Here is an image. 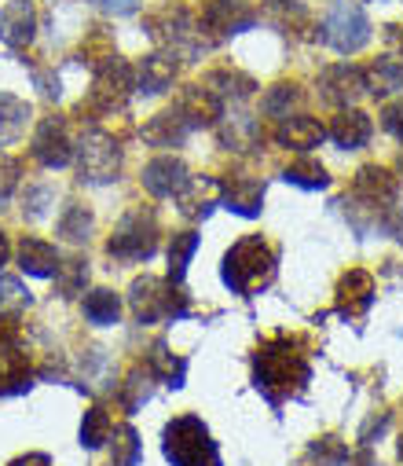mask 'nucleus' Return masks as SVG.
Returning a JSON list of instances; mask_svg holds the SVG:
<instances>
[{"label":"nucleus","instance_id":"1","mask_svg":"<svg viewBox=\"0 0 403 466\" xmlns=\"http://www.w3.org/2000/svg\"><path fill=\"white\" fill-rule=\"evenodd\" d=\"M312 379V368L301 353V341L297 338H267L260 349H257V357H253V386L272 400L276 408L290 397H297Z\"/></svg>","mask_w":403,"mask_h":466},{"label":"nucleus","instance_id":"2","mask_svg":"<svg viewBox=\"0 0 403 466\" xmlns=\"http://www.w3.org/2000/svg\"><path fill=\"white\" fill-rule=\"evenodd\" d=\"M220 279L231 294L238 298H253L257 290H264L276 279V250L267 247L260 236H242L227 254H224V268Z\"/></svg>","mask_w":403,"mask_h":466},{"label":"nucleus","instance_id":"3","mask_svg":"<svg viewBox=\"0 0 403 466\" xmlns=\"http://www.w3.org/2000/svg\"><path fill=\"white\" fill-rule=\"evenodd\" d=\"M162 451H166V459L173 466H224L213 433L195 415H180V419H173L166 426Z\"/></svg>","mask_w":403,"mask_h":466},{"label":"nucleus","instance_id":"4","mask_svg":"<svg viewBox=\"0 0 403 466\" xmlns=\"http://www.w3.org/2000/svg\"><path fill=\"white\" fill-rule=\"evenodd\" d=\"M128 305L136 312L140 323H158V319H184L187 316V294L166 279L144 276V279H132L128 287Z\"/></svg>","mask_w":403,"mask_h":466},{"label":"nucleus","instance_id":"5","mask_svg":"<svg viewBox=\"0 0 403 466\" xmlns=\"http://www.w3.org/2000/svg\"><path fill=\"white\" fill-rule=\"evenodd\" d=\"M155 250H158V224L144 209L125 213L106 243V254L121 258V261H147V258H155Z\"/></svg>","mask_w":403,"mask_h":466},{"label":"nucleus","instance_id":"6","mask_svg":"<svg viewBox=\"0 0 403 466\" xmlns=\"http://www.w3.org/2000/svg\"><path fill=\"white\" fill-rule=\"evenodd\" d=\"M323 41L334 52L352 56L370 41V19L363 15L359 5H352V0H338V5L330 8V15L323 19Z\"/></svg>","mask_w":403,"mask_h":466},{"label":"nucleus","instance_id":"7","mask_svg":"<svg viewBox=\"0 0 403 466\" xmlns=\"http://www.w3.org/2000/svg\"><path fill=\"white\" fill-rule=\"evenodd\" d=\"M121 169V151L106 133H85L77 151V173L85 184H110Z\"/></svg>","mask_w":403,"mask_h":466},{"label":"nucleus","instance_id":"8","mask_svg":"<svg viewBox=\"0 0 403 466\" xmlns=\"http://www.w3.org/2000/svg\"><path fill=\"white\" fill-rule=\"evenodd\" d=\"M136 88V70H132L128 63H121L117 56L96 70V85H92V106L110 114V110H121L128 92Z\"/></svg>","mask_w":403,"mask_h":466},{"label":"nucleus","instance_id":"9","mask_svg":"<svg viewBox=\"0 0 403 466\" xmlns=\"http://www.w3.org/2000/svg\"><path fill=\"white\" fill-rule=\"evenodd\" d=\"M253 19L257 15H253V8L246 5V0H206L198 30H209V41H220V37L249 30Z\"/></svg>","mask_w":403,"mask_h":466},{"label":"nucleus","instance_id":"10","mask_svg":"<svg viewBox=\"0 0 403 466\" xmlns=\"http://www.w3.org/2000/svg\"><path fill=\"white\" fill-rule=\"evenodd\" d=\"M34 158L45 166V169H63L70 166L74 158V147H70V137H66V126L59 118H45L34 133Z\"/></svg>","mask_w":403,"mask_h":466},{"label":"nucleus","instance_id":"11","mask_svg":"<svg viewBox=\"0 0 403 466\" xmlns=\"http://www.w3.org/2000/svg\"><path fill=\"white\" fill-rule=\"evenodd\" d=\"M319 92H323V99L327 103H334V106H352L363 92H367V81H363V70H356V66H348V63H338V66H327L323 70V77H319Z\"/></svg>","mask_w":403,"mask_h":466},{"label":"nucleus","instance_id":"12","mask_svg":"<svg viewBox=\"0 0 403 466\" xmlns=\"http://www.w3.org/2000/svg\"><path fill=\"white\" fill-rule=\"evenodd\" d=\"M30 382V360L23 353V345L12 334H0V397L26 393Z\"/></svg>","mask_w":403,"mask_h":466},{"label":"nucleus","instance_id":"13","mask_svg":"<svg viewBox=\"0 0 403 466\" xmlns=\"http://www.w3.org/2000/svg\"><path fill=\"white\" fill-rule=\"evenodd\" d=\"M187 184H191V173H187V166H184L180 158H173V155H162V158L147 162V169H144V187H147L151 195H158V198H173V195H180Z\"/></svg>","mask_w":403,"mask_h":466},{"label":"nucleus","instance_id":"14","mask_svg":"<svg viewBox=\"0 0 403 466\" xmlns=\"http://www.w3.org/2000/svg\"><path fill=\"white\" fill-rule=\"evenodd\" d=\"M370 305H374V279H370V272H363V268L345 272L341 283H338V312L345 319H356Z\"/></svg>","mask_w":403,"mask_h":466},{"label":"nucleus","instance_id":"15","mask_svg":"<svg viewBox=\"0 0 403 466\" xmlns=\"http://www.w3.org/2000/svg\"><path fill=\"white\" fill-rule=\"evenodd\" d=\"M352 195H356L359 202H367L370 209H385V206L396 198V180H392V173L381 169V166H363V169L356 173V180H352Z\"/></svg>","mask_w":403,"mask_h":466},{"label":"nucleus","instance_id":"16","mask_svg":"<svg viewBox=\"0 0 403 466\" xmlns=\"http://www.w3.org/2000/svg\"><path fill=\"white\" fill-rule=\"evenodd\" d=\"M220 202L238 213V217H260V202H264V184L253 177H231L220 184Z\"/></svg>","mask_w":403,"mask_h":466},{"label":"nucleus","instance_id":"17","mask_svg":"<svg viewBox=\"0 0 403 466\" xmlns=\"http://www.w3.org/2000/svg\"><path fill=\"white\" fill-rule=\"evenodd\" d=\"M323 137H327V129L316 118H305V114H294V118L287 114L276 129V144L287 151H312L323 144Z\"/></svg>","mask_w":403,"mask_h":466},{"label":"nucleus","instance_id":"18","mask_svg":"<svg viewBox=\"0 0 403 466\" xmlns=\"http://www.w3.org/2000/svg\"><path fill=\"white\" fill-rule=\"evenodd\" d=\"M37 34V15H34V5L30 0H12V5L5 8V15H0V37H5V45L12 48H26Z\"/></svg>","mask_w":403,"mask_h":466},{"label":"nucleus","instance_id":"19","mask_svg":"<svg viewBox=\"0 0 403 466\" xmlns=\"http://www.w3.org/2000/svg\"><path fill=\"white\" fill-rule=\"evenodd\" d=\"M187 133H191V126H187V118L180 114V106L155 114V118L144 126V140L151 147H180L187 140Z\"/></svg>","mask_w":403,"mask_h":466},{"label":"nucleus","instance_id":"20","mask_svg":"<svg viewBox=\"0 0 403 466\" xmlns=\"http://www.w3.org/2000/svg\"><path fill=\"white\" fill-rule=\"evenodd\" d=\"M330 140L338 144V147H345V151H356V147H363L367 140H370V118L363 110H352V106H345L338 118L330 122Z\"/></svg>","mask_w":403,"mask_h":466},{"label":"nucleus","instance_id":"21","mask_svg":"<svg viewBox=\"0 0 403 466\" xmlns=\"http://www.w3.org/2000/svg\"><path fill=\"white\" fill-rule=\"evenodd\" d=\"M180 198V213L187 217V220H202V217H209V209L220 202V184L217 180H209V177H191V184L176 195Z\"/></svg>","mask_w":403,"mask_h":466},{"label":"nucleus","instance_id":"22","mask_svg":"<svg viewBox=\"0 0 403 466\" xmlns=\"http://www.w3.org/2000/svg\"><path fill=\"white\" fill-rule=\"evenodd\" d=\"M19 268H23L26 276L52 279V276L59 272V254H55L52 243L30 236V239H23V247H19Z\"/></svg>","mask_w":403,"mask_h":466},{"label":"nucleus","instance_id":"23","mask_svg":"<svg viewBox=\"0 0 403 466\" xmlns=\"http://www.w3.org/2000/svg\"><path fill=\"white\" fill-rule=\"evenodd\" d=\"M180 114L187 118L191 129H195V126H217V122H220V96H213L209 88L195 85V88L184 92V99H180Z\"/></svg>","mask_w":403,"mask_h":466},{"label":"nucleus","instance_id":"24","mask_svg":"<svg viewBox=\"0 0 403 466\" xmlns=\"http://www.w3.org/2000/svg\"><path fill=\"white\" fill-rule=\"evenodd\" d=\"M363 81H367L370 96H392L403 88V63L392 56H381L363 70Z\"/></svg>","mask_w":403,"mask_h":466},{"label":"nucleus","instance_id":"25","mask_svg":"<svg viewBox=\"0 0 403 466\" xmlns=\"http://www.w3.org/2000/svg\"><path fill=\"white\" fill-rule=\"evenodd\" d=\"M176 77V63L169 56H147L140 66H136V88L147 92V96H158L173 85Z\"/></svg>","mask_w":403,"mask_h":466},{"label":"nucleus","instance_id":"26","mask_svg":"<svg viewBox=\"0 0 403 466\" xmlns=\"http://www.w3.org/2000/svg\"><path fill=\"white\" fill-rule=\"evenodd\" d=\"M26 122H30V103L0 92V147L15 144L26 133Z\"/></svg>","mask_w":403,"mask_h":466},{"label":"nucleus","instance_id":"27","mask_svg":"<svg viewBox=\"0 0 403 466\" xmlns=\"http://www.w3.org/2000/svg\"><path fill=\"white\" fill-rule=\"evenodd\" d=\"M151 371H155V379H162L166 386L180 390V386H184V375H187V360L173 357L166 341H155V345H151Z\"/></svg>","mask_w":403,"mask_h":466},{"label":"nucleus","instance_id":"28","mask_svg":"<svg viewBox=\"0 0 403 466\" xmlns=\"http://www.w3.org/2000/svg\"><path fill=\"white\" fill-rule=\"evenodd\" d=\"M151 379H155L151 364L128 371V379L121 382V404H125L128 411H136V408H144V404L151 400V393H155V382H151Z\"/></svg>","mask_w":403,"mask_h":466},{"label":"nucleus","instance_id":"29","mask_svg":"<svg viewBox=\"0 0 403 466\" xmlns=\"http://www.w3.org/2000/svg\"><path fill=\"white\" fill-rule=\"evenodd\" d=\"M195 250H198V236H195V231H180V236H173V243H169V283L173 287L184 283Z\"/></svg>","mask_w":403,"mask_h":466},{"label":"nucleus","instance_id":"30","mask_svg":"<svg viewBox=\"0 0 403 466\" xmlns=\"http://www.w3.org/2000/svg\"><path fill=\"white\" fill-rule=\"evenodd\" d=\"M206 88H209L213 96H220V99H246L257 85H253V77H246V74H238V70H213V74L206 77Z\"/></svg>","mask_w":403,"mask_h":466},{"label":"nucleus","instance_id":"31","mask_svg":"<svg viewBox=\"0 0 403 466\" xmlns=\"http://www.w3.org/2000/svg\"><path fill=\"white\" fill-rule=\"evenodd\" d=\"M110 433H114V426H110V415H106V408H88L85 411V419H81V448H88V451H96V448H103L106 441H110Z\"/></svg>","mask_w":403,"mask_h":466},{"label":"nucleus","instance_id":"32","mask_svg":"<svg viewBox=\"0 0 403 466\" xmlns=\"http://www.w3.org/2000/svg\"><path fill=\"white\" fill-rule=\"evenodd\" d=\"M224 144L227 147H235V151H249L253 144H257V137H260V129H257V122L249 118V114H227L224 118Z\"/></svg>","mask_w":403,"mask_h":466},{"label":"nucleus","instance_id":"33","mask_svg":"<svg viewBox=\"0 0 403 466\" xmlns=\"http://www.w3.org/2000/svg\"><path fill=\"white\" fill-rule=\"evenodd\" d=\"M283 180L294 184V187H305V191H323V187L330 184L327 169H323L319 162H312V158H301V162L287 166V169H283Z\"/></svg>","mask_w":403,"mask_h":466},{"label":"nucleus","instance_id":"34","mask_svg":"<svg viewBox=\"0 0 403 466\" xmlns=\"http://www.w3.org/2000/svg\"><path fill=\"white\" fill-rule=\"evenodd\" d=\"M85 316L96 323V327H114L117 316H121V301L114 290H92L85 298Z\"/></svg>","mask_w":403,"mask_h":466},{"label":"nucleus","instance_id":"35","mask_svg":"<svg viewBox=\"0 0 403 466\" xmlns=\"http://www.w3.org/2000/svg\"><path fill=\"white\" fill-rule=\"evenodd\" d=\"M59 236L70 239V243H88L92 236V213L81 206V202H70L59 217Z\"/></svg>","mask_w":403,"mask_h":466},{"label":"nucleus","instance_id":"36","mask_svg":"<svg viewBox=\"0 0 403 466\" xmlns=\"http://www.w3.org/2000/svg\"><path fill=\"white\" fill-rule=\"evenodd\" d=\"M30 305H34V298H30V290H26L19 279L0 276V316L15 319V316H23Z\"/></svg>","mask_w":403,"mask_h":466},{"label":"nucleus","instance_id":"37","mask_svg":"<svg viewBox=\"0 0 403 466\" xmlns=\"http://www.w3.org/2000/svg\"><path fill=\"white\" fill-rule=\"evenodd\" d=\"M114 466H136L144 459V444H140V433L132 426H117L114 430V451H110Z\"/></svg>","mask_w":403,"mask_h":466},{"label":"nucleus","instance_id":"38","mask_svg":"<svg viewBox=\"0 0 403 466\" xmlns=\"http://www.w3.org/2000/svg\"><path fill=\"white\" fill-rule=\"evenodd\" d=\"M308 459L319 462V466H345V462H348V448H345V441H338V437H319V441H312Z\"/></svg>","mask_w":403,"mask_h":466},{"label":"nucleus","instance_id":"39","mask_svg":"<svg viewBox=\"0 0 403 466\" xmlns=\"http://www.w3.org/2000/svg\"><path fill=\"white\" fill-rule=\"evenodd\" d=\"M301 99V92H297V85H276L272 92L264 96V114H272V118H287L290 114V106Z\"/></svg>","mask_w":403,"mask_h":466},{"label":"nucleus","instance_id":"40","mask_svg":"<svg viewBox=\"0 0 403 466\" xmlns=\"http://www.w3.org/2000/svg\"><path fill=\"white\" fill-rule=\"evenodd\" d=\"M81 56L99 70V66H106L110 59H114V41H110V34L106 30H92V37H85V45H81Z\"/></svg>","mask_w":403,"mask_h":466},{"label":"nucleus","instance_id":"41","mask_svg":"<svg viewBox=\"0 0 403 466\" xmlns=\"http://www.w3.org/2000/svg\"><path fill=\"white\" fill-rule=\"evenodd\" d=\"M55 279H59V290H63V298H74V294H81V287H85V279H88V261L74 258V261L59 265Z\"/></svg>","mask_w":403,"mask_h":466},{"label":"nucleus","instance_id":"42","mask_svg":"<svg viewBox=\"0 0 403 466\" xmlns=\"http://www.w3.org/2000/svg\"><path fill=\"white\" fill-rule=\"evenodd\" d=\"M19 162L12 158V155H0V202H8L12 198V191L19 187Z\"/></svg>","mask_w":403,"mask_h":466},{"label":"nucleus","instance_id":"43","mask_svg":"<svg viewBox=\"0 0 403 466\" xmlns=\"http://www.w3.org/2000/svg\"><path fill=\"white\" fill-rule=\"evenodd\" d=\"M381 126H385L388 137L403 140V99H396V103H388V106L381 110Z\"/></svg>","mask_w":403,"mask_h":466},{"label":"nucleus","instance_id":"44","mask_svg":"<svg viewBox=\"0 0 403 466\" xmlns=\"http://www.w3.org/2000/svg\"><path fill=\"white\" fill-rule=\"evenodd\" d=\"M45 202H52V191H48V187H30V191H26V206H23V213H26L30 220L45 217Z\"/></svg>","mask_w":403,"mask_h":466},{"label":"nucleus","instance_id":"45","mask_svg":"<svg viewBox=\"0 0 403 466\" xmlns=\"http://www.w3.org/2000/svg\"><path fill=\"white\" fill-rule=\"evenodd\" d=\"M34 81H37V88H41V96H48V99H59V77L55 74H45V70H34Z\"/></svg>","mask_w":403,"mask_h":466},{"label":"nucleus","instance_id":"46","mask_svg":"<svg viewBox=\"0 0 403 466\" xmlns=\"http://www.w3.org/2000/svg\"><path fill=\"white\" fill-rule=\"evenodd\" d=\"M96 5L103 12H114V15H128V12H136L140 0H96Z\"/></svg>","mask_w":403,"mask_h":466},{"label":"nucleus","instance_id":"47","mask_svg":"<svg viewBox=\"0 0 403 466\" xmlns=\"http://www.w3.org/2000/svg\"><path fill=\"white\" fill-rule=\"evenodd\" d=\"M388 231L403 243V206H392V213H388Z\"/></svg>","mask_w":403,"mask_h":466},{"label":"nucleus","instance_id":"48","mask_svg":"<svg viewBox=\"0 0 403 466\" xmlns=\"http://www.w3.org/2000/svg\"><path fill=\"white\" fill-rule=\"evenodd\" d=\"M8 466H52V459H48L45 451H34V455H23V459H15V462H8Z\"/></svg>","mask_w":403,"mask_h":466},{"label":"nucleus","instance_id":"49","mask_svg":"<svg viewBox=\"0 0 403 466\" xmlns=\"http://www.w3.org/2000/svg\"><path fill=\"white\" fill-rule=\"evenodd\" d=\"M8 258H12V243H8V236H5V231H0V268L8 265Z\"/></svg>","mask_w":403,"mask_h":466},{"label":"nucleus","instance_id":"50","mask_svg":"<svg viewBox=\"0 0 403 466\" xmlns=\"http://www.w3.org/2000/svg\"><path fill=\"white\" fill-rule=\"evenodd\" d=\"M356 466H374V455H370V451H363V455L356 459Z\"/></svg>","mask_w":403,"mask_h":466},{"label":"nucleus","instance_id":"51","mask_svg":"<svg viewBox=\"0 0 403 466\" xmlns=\"http://www.w3.org/2000/svg\"><path fill=\"white\" fill-rule=\"evenodd\" d=\"M399 459H403V433H399Z\"/></svg>","mask_w":403,"mask_h":466},{"label":"nucleus","instance_id":"52","mask_svg":"<svg viewBox=\"0 0 403 466\" xmlns=\"http://www.w3.org/2000/svg\"><path fill=\"white\" fill-rule=\"evenodd\" d=\"M399 173H403V155H399Z\"/></svg>","mask_w":403,"mask_h":466}]
</instances>
